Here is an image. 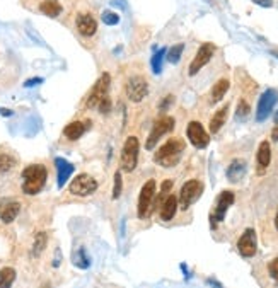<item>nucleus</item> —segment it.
I'll use <instances>...</instances> for the list:
<instances>
[{"label":"nucleus","mask_w":278,"mask_h":288,"mask_svg":"<svg viewBox=\"0 0 278 288\" xmlns=\"http://www.w3.org/2000/svg\"><path fill=\"white\" fill-rule=\"evenodd\" d=\"M23 191L26 195H38L45 188L48 171L43 164H31L23 171Z\"/></svg>","instance_id":"f257e3e1"},{"label":"nucleus","mask_w":278,"mask_h":288,"mask_svg":"<svg viewBox=\"0 0 278 288\" xmlns=\"http://www.w3.org/2000/svg\"><path fill=\"white\" fill-rule=\"evenodd\" d=\"M183 150H185V142L181 138H171L159 147V150L154 155V162L162 167H172L179 162Z\"/></svg>","instance_id":"f03ea898"},{"label":"nucleus","mask_w":278,"mask_h":288,"mask_svg":"<svg viewBox=\"0 0 278 288\" xmlns=\"http://www.w3.org/2000/svg\"><path fill=\"white\" fill-rule=\"evenodd\" d=\"M110 86H111V75L106 72L99 77V80H97L93 89H91V94L86 101V106L89 108V110H94V108L99 106L103 101L110 99Z\"/></svg>","instance_id":"7ed1b4c3"},{"label":"nucleus","mask_w":278,"mask_h":288,"mask_svg":"<svg viewBox=\"0 0 278 288\" xmlns=\"http://www.w3.org/2000/svg\"><path fill=\"white\" fill-rule=\"evenodd\" d=\"M174 118L172 116H159V118L154 121L152 125V130H150V135L149 138H147V143H145V149L147 150H152L154 147L159 143V140L162 138L166 133L172 132L174 130Z\"/></svg>","instance_id":"20e7f679"},{"label":"nucleus","mask_w":278,"mask_h":288,"mask_svg":"<svg viewBox=\"0 0 278 288\" xmlns=\"http://www.w3.org/2000/svg\"><path fill=\"white\" fill-rule=\"evenodd\" d=\"M139 152H140V142L137 136H128L121 150V169L125 173L135 171L137 162H139Z\"/></svg>","instance_id":"39448f33"},{"label":"nucleus","mask_w":278,"mask_h":288,"mask_svg":"<svg viewBox=\"0 0 278 288\" xmlns=\"http://www.w3.org/2000/svg\"><path fill=\"white\" fill-rule=\"evenodd\" d=\"M202 193H203L202 182L196 181V179H189V181H186L185 184H183L181 193H179V198H178V203L181 205L183 210H188L189 206H191L193 203H195L196 199L202 196Z\"/></svg>","instance_id":"423d86ee"},{"label":"nucleus","mask_w":278,"mask_h":288,"mask_svg":"<svg viewBox=\"0 0 278 288\" xmlns=\"http://www.w3.org/2000/svg\"><path fill=\"white\" fill-rule=\"evenodd\" d=\"M154 196H156V181H154V179H149V181L143 184L142 191H140V196H139V208H137L139 219L149 217L150 208H152V203H154Z\"/></svg>","instance_id":"0eeeda50"},{"label":"nucleus","mask_w":278,"mask_h":288,"mask_svg":"<svg viewBox=\"0 0 278 288\" xmlns=\"http://www.w3.org/2000/svg\"><path fill=\"white\" fill-rule=\"evenodd\" d=\"M126 96H128L130 101L133 103H140L143 97L149 92V84H147L145 77L142 75H132L128 80H126Z\"/></svg>","instance_id":"6e6552de"},{"label":"nucleus","mask_w":278,"mask_h":288,"mask_svg":"<svg viewBox=\"0 0 278 288\" xmlns=\"http://www.w3.org/2000/svg\"><path fill=\"white\" fill-rule=\"evenodd\" d=\"M213 53H215V44L213 43H203L202 46L198 48V51H196V57L193 58V62L189 63V77L196 75V73L200 72V70L203 68V66L207 65V63L212 60Z\"/></svg>","instance_id":"1a4fd4ad"},{"label":"nucleus","mask_w":278,"mask_h":288,"mask_svg":"<svg viewBox=\"0 0 278 288\" xmlns=\"http://www.w3.org/2000/svg\"><path fill=\"white\" fill-rule=\"evenodd\" d=\"M278 101V92L275 89H268L261 94L258 101V108H256V119L258 121H265L270 114H272L273 108H275Z\"/></svg>","instance_id":"9d476101"},{"label":"nucleus","mask_w":278,"mask_h":288,"mask_svg":"<svg viewBox=\"0 0 278 288\" xmlns=\"http://www.w3.org/2000/svg\"><path fill=\"white\" fill-rule=\"evenodd\" d=\"M97 189V181L89 174H79L70 184V193L77 196H89Z\"/></svg>","instance_id":"9b49d317"},{"label":"nucleus","mask_w":278,"mask_h":288,"mask_svg":"<svg viewBox=\"0 0 278 288\" xmlns=\"http://www.w3.org/2000/svg\"><path fill=\"white\" fill-rule=\"evenodd\" d=\"M186 135H188L191 145H195L196 149H207L210 143V135L205 132V128L202 126V123L191 121L186 128Z\"/></svg>","instance_id":"f8f14e48"},{"label":"nucleus","mask_w":278,"mask_h":288,"mask_svg":"<svg viewBox=\"0 0 278 288\" xmlns=\"http://www.w3.org/2000/svg\"><path fill=\"white\" fill-rule=\"evenodd\" d=\"M234 199H235V196H234V193L232 191H222L219 195V198H217V205H215V208H213V212H212V227H215L219 222H222V220L225 219V213H227V210H229V206L234 203Z\"/></svg>","instance_id":"ddd939ff"},{"label":"nucleus","mask_w":278,"mask_h":288,"mask_svg":"<svg viewBox=\"0 0 278 288\" xmlns=\"http://www.w3.org/2000/svg\"><path fill=\"white\" fill-rule=\"evenodd\" d=\"M237 249L244 258H253L256 254V249H258V242H256V232L253 229L244 230V234L241 235L237 242Z\"/></svg>","instance_id":"4468645a"},{"label":"nucleus","mask_w":278,"mask_h":288,"mask_svg":"<svg viewBox=\"0 0 278 288\" xmlns=\"http://www.w3.org/2000/svg\"><path fill=\"white\" fill-rule=\"evenodd\" d=\"M75 26H77V31H79V33L82 34V36H86V38L94 36V34H96V31H97L96 19H94L91 14H86V12H82V14H79V16H77Z\"/></svg>","instance_id":"2eb2a0df"},{"label":"nucleus","mask_w":278,"mask_h":288,"mask_svg":"<svg viewBox=\"0 0 278 288\" xmlns=\"http://www.w3.org/2000/svg\"><path fill=\"white\" fill-rule=\"evenodd\" d=\"M55 166H56V171H58V173H56V182H58V188H63L65 182L69 181V177L72 176V173L75 171V167H73L69 160L63 159V157H56Z\"/></svg>","instance_id":"dca6fc26"},{"label":"nucleus","mask_w":278,"mask_h":288,"mask_svg":"<svg viewBox=\"0 0 278 288\" xmlns=\"http://www.w3.org/2000/svg\"><path fill=\"white\" fill-rule=\"evenodd\" d=\"M256 162H258V174H265L266 167L272 162V147L268 142H261L256 152Z\"/></svg>","instance_id":"f3484780"},{"label":"nucleus","mask_w":278,"mask_h":288,"mask_svg":"<svg viewBox=\"0 0 278 288\" xmlns=\"http://www.w3.org/2000/svg\"><path fill=\"white\" fill-rule=\"evenodd\" d=\"M246 174V162L242 159H234L227 167V179L231 182H239Z\"/></svg>","instance_id":"a211bd4d"},{"label":"nucleus","mask_w":278,"mask_h":288,"mask_svg":"<svg viewBox=\"0 0 278 288\" xmlns=\"http://www.w3.org/2000/svg\"><path fill=\"white\" fill-rule=\"evenodd\" d=\"M21 205L17 201H7L5 205H0V220L3 223H10L16 220V217L19 215Z\"/></svg>","instance_id":"6ab92c4d"},{"label":"nucleus","mask_w":278,"mask_h":288,"mask_svg":"<svg viewBox=\"0 0 278 288\" xmlns=\"http://www.w3.org/2000/svg\"><path fill=\"white\" fill-rule=\"evenodd\" d=\"M176 210H178V198L174 195H169L162 201V206H161V219L164 222L172 220V217L176 215Z\"/></svg>","instance_id":"aec40b11"},{"label":"nucleus","mask_w":278,"mask_h":288,"mask_svg":"<svg viewBox=\"0 0 278 288\" xmlns=\"http://www.w3.org/2000/svg\"><path fill=\"white\" fill-rule=\"evenodd\" d=\"M84 132H86V125H84L82 121H72L63 128V135H65V138L72 140V142L79 140L80 136L84 135Z\"/></svg>","instance_id":"412c9836"},{"label":"nucleus","mask_w":278,"mask_h":288,"mask_svg":"<svg viewBox=\"0 0 278 288\" xmlns=\"http://www.w3.org/2000/svg\"><path fill=\"white\" fill-rule=\"evenodd\" d=\"M229 87H231L229 79H220L219 82H217L215 86L212 87V96H210V101H212L213 104H217L219 101H222L224 96L227 94Z\"/></svg>","instance_id":"4be33fe9"},{"label":"nucleus","mask_w":278,"mask_h":288,"mask_svg":"<svg viewBox=\"0 0 278 288\" xmlns=\"http://www.w3.org/2000/svg\"><path fill=\"white\" fill-rule=\"evenodd\" d=\"M227 114H229V104H225V106L220 108V110L213 114V118L210 119V132L212 133L219 132V130L224 126L225 119H227Z\"/></svg>","instance_id":"5701e85b"},{"label":"nucleus","mask_w":278,"mask_h":288,"mask_svg":"<svg viewBox=\"0 0 278 288\" xmlns=\"http://www.w3.org/2000/svg\"><path fill=\"white\" fill-rule=\"evenodd\" d=\"M40 10L48 17H56L62 14V5H60L56 0H45V2L40 3Z\"/></svg>","instance_id":"b1692460"},{"label":"nucleus","mask_w":278,"mask_h":288,"mask_svg":"<svg viewBox=\"0 0 278 288\" xmlns=\"http://www.w3.org/2000/svg\"><path fill=\"white\" fill-rule=\"evenodd\" d=\"M14 280H16V271H14V268L5 266V268L0 269V288H10Z\"/></svg>","instance_id":"393cba45"},{"label":"nucleus","mask_w":278,"mask_h":288,"mask_svg":"<svg viewBox=\"0 0 278 288\" xmlns=\"http://www.w3.org/2000/svg\"><path fill=\"white\" fill-rule=\"evenodd\" d=\"M167 53V48H161L157 53H154L152 60H150V65H152V72L156 73V75H159L161 72H162V62H164V57H166Z\"/></svg>","instance_id":"a878e982"},{"label":"nucleus","mask_w":278,"mask_h":288,"mask_svg":"<svg viewBox=\"0 0 278 288\" xmlns=\"http://www.w3.org/2000/svg\"><path fill=\"white\" fill-rule=\"evenodd\" d=\"M72 261H73V265H75L77 268H80V269H87V268H89V265H91V259H89V256L86 254V249H84V247H80L79 251L73 254Z\"/></svg>","instance_id":"bb28decb"},{"label":"nucleus","mask_w":278,"mask_h":288,"mask_svg":"<svg viewBox=\"0 0 278 288\" xmlns=\"http://www.w3.org/2000/svg\"><path fill=\"white\" fill-rule=\"evenodd\" d=\"M48 242V235L45 232H38L36 237H34V245H33V256H40L45 251Z\"/></svg>","instance_id":"cd10ccee"},{"label":"nucleus","mask_w":278,"mask_h":288,"mask_svg":"<svg viewBox=\"0 0 278 288\" xmlns=\"http://www.w3.org/2000/svg\"><path fill=\"white\" fill-rule=\"evenodd\" d=\"M183 50H185V44L179 43V44H174L172 48H169L166 57H167V62L169 63H178L179 58H181L183 55Z\"/></svg>","instance_id":"c85d7f7f"},{"label":"nucleus","mask_w":278,"mask_h":288,"mask_svg":"<svg viewBox=\"0 0 278 288\" xmlns=\"http://www.w3.org/2000/svg\"><path fill=\"white\" fill-rule=\"evenodd\" d=\"M14 166H16V159L14 157L5 155V154L0 155V173H9Z\"/></svg>","instance_id":"c756f323"},{"label":"nucleus","mask_w":278,"mask_h":288,"mask_svg":"<svg viewBox=\"0 0 278 288\" xmlns=\"http://www.w3.org/2000/svg\"><path fill=\"white\" fill-rule=\"evenodd\" d=\"M103 22L108 24V26H115V24L119 22V16L113 10H104L103 12Z\"/></svg>","instance_id":"7c9ffc66"},{"label":"nucleus","mask_w":278,"mask_h":288,"mask_svg":"<svg viewBox=\"0 0 278 288\" xmlns=\"http://www.w3.org/2000/svg\"><path fill=\"white\" fill-rule=\"evenodd\" d=\"M249 114V104L246 99H239V104H237V111H235V116H237L239 119H244L246 116Z\"/></svg>","instance_id":"2f4dec72"},{"label":"nucleus","mask_w":278,"mask_h":288,"mask_svg":"<svg viewBox=\"0 0 278 288\" xmlns=\"http://www.w3.org/2000/svg\"><path fill=\"white\" fill-rule=\"evenodd\" d=\"M121 186H123L121 173H116L115 174V188H113V199L119 198V195H121Z\"/></svg>","instance_id":"473e14b6"},{"label":"nucleus","mask_w":278,"mask_h":288,"mask_svg":"<svg viewBox=\"0 0 278 288\" xmlns=\"http://www.w3.org/2000/svg\"><path fill=\"white\" fill-rule=\"evenodd\" d=\"M268 271H270V276H272V278L278 283V258H275L268 265Z\"/></svg>","instance_id":"72a5a7b5"},{"label":"nucleus","mask_w":278,"mask_h":288,"mask_svg":"<svg viewBox=\"0 0 278 288\" xmlns=\"http://www.w3.org/2000/svg\"><path fill=\"white\" fill-rule=\"evenodd\" d=\"M43 82V79L41 77H34V79H29L24 82V87H33V86H38V84Z\"/></svg>","instance_id":"f704fd0d"},{"label":"nucleus","mask_w":278,"mask_h":288,"mask_svg":"<svg viewBox=\"0 0 278 288\" xmlns=\"http://www.w3.org/2000/svg\"><path fill=\"white\" fill-rule=\"evenodd\" d=\"M172 101H174V97H172V96H167L166 99L161 101V106H159V108H161V110H167V108L171 106Z\"/></svg>","instance_id":"c9c22d12"},{"label":"nucleus","mask_w":278,"mask_h":288,"mask_svg":"<svg viewBox=\"0 0 278 288\" xmlns=\"http://www.w3.org/2000/svg\"><path fill=\"white\" fill-rule=\"evenodd\" d=\"M253 2L259 7H272L273 5V0H253Z\"/></svg>","instance_id":"e433bc0d"},{"label":"nucleus","mask_w":278,"mask_h":288,"mask_svg":"<svg viewBox=\"0 0 278 288\" xmlns=\"http://www.w3.org/2000/svg\"><path fill=\"white\" fill-rule=\"evenodd\" d=\"M171 188H172V181H169V179H167V181L162 182V188H161V193H164V195H166V193H167Z\"/></svg>","instance_id":"4c0bfd02"},{"label":"nucleus","mask_w":278,"mask_h":288,"mask_svg":"<svg viewBox=\"0 0 278 288\" xmlns=\"http://www.w3.org/2000/svg\"><path fill=\"white\" fill-rule=\"evenodd\" d=\"M272 138H273V140H278V126H277L275 130H273V133H272Z\"/></svg>","instance_id":"58836bf2"},{"label":"nucleus","mask_w":278,"mask_h":288,"mask_svg":"<svg viewBox=\"0 0 278 288\" xmlns=\"http://www.w3.org/2000/svg\"><path fill=\"white\" fill-rule=\"evenodd\" d=\"M208 283H210V285H212V287H215V288H222V287L219 285V283H215V282H213V280H208Z\"/></svg>","instance_id":"ea45409f"},{"label":"nucleus","mask_w":278,"mask_h":288,"mask_svg":"<svg viewBox=\"0 0 278 288\" xmlns=\"http://www.w3.org/2000/svg\"><path fill=\"white\" fill-rule=\"evenodd\" d=\"M275 225H277V229H278V212H277V217H275Z\"/></svg>","instance_id":"a19ab883"},{"label":"nucleus","mask_w":278,"mask_h":288,"mask_svg":"<svg viewBox=\"0 0 278 288\" xmlns=\"http://www.w3.org/2000/svg\"><path fill=\"white\" fill-rule=\"evenodd\" d=\"M275 121H277V125H278V111L275 113Z\"/></svg>","instance_id":"79ce46f5"}]
</instances>
